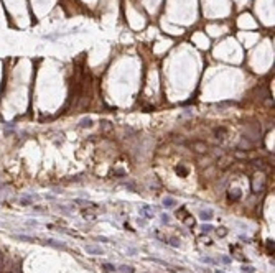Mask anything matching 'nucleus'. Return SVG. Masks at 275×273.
I'll return each instance as SVG.
<instances>
[{"label": "nucleus", "instance_id": "f257e3e1", "mask_svg": "<svg viewBox=\"0 0 275 273\" xmlns=\"http://www.w3.org/2000/svg\"><path fill=\"white\" fill-rule=\"evenodd\" d=\"M232 160H234L232 155H224V156H221L218 160V166L221 168V170H224V168H227L231 163H232Z\"/></svg>", "mask_w": 275, "mask_h": 273}, {"label": "nucleus", "instance_id": "f03ea898", "mask_svg": "<svg viewBox=\"0 0 275 273\" xmlns=\"http://www.w3.org/2000/svg\"><path fill=\"white\" fill-rule=\"evenodd\" d=\"M191 148H193L196 153H199V155H203V153L208 152V145L204 142H193L191 143Z\"/></svg>", "mask_w": 275, "mask_h": 273}, {"label": "nucleus", "instance_id": "7ed1b4c3", "mask_svg": "<svg viewBox=\"0 0 275 273\" xmlns=\"http://www.w3.org/2000/svg\"><path fill=\"white\" fill-rule=\"evenodd\" d=\"M254 145H255L254 142H250V140H247V138L242 136L239 140V143H237V148H239V150H250V148H254Z\"/></svg>", "mask_w": 275, "mask_h": 273}, {"label": "nucleus", "instance_id": "20e7f679", "mask_svg": "<svg viewBox=\"0 0 275 273\" xmlns=\"http://www.w3.org/2000/svg\"><path fill=\"white\" fill-rule=\"evenodd\" d=\"M86 252L89 255H104V248L99 245H86Z\"/></svg>", "mask_w": 275, "mask_h": 273}, {"label": "nucleus", "instance_id": "39448f33", "mask_svg": "<svg viewBox=\"0 0 275 273\" xmlns=\"http://www.w3.org/2000/svg\"><path fill=\"white\" fill-rule=\"evenodd\" d=\"M153 212H155V209H153L152 206H147V204H145V206L140 208V214H142L143 217H147V219H152L153 217Z\"/></svg>", "mask_w": 275, "mask_h": 273}, {"label": "nucleus", "instance_id": "423d86ee", "mask_svg": "<svg viewBox=\"0 0 275 273\" xmlns=\"http://www.w3.org/2000/svg\"><path fill=\"white\" fill-rule=\"evenodd\" d=\"M162 204H163V208L171 209V208H175V206H176V199H175V197H171V196H167V197H163Z\"/></svg>", "mask_w": 275, "mask_h": 273}, {"label": "nucleus", "instance_id": "0eeeda50", "mask_svg": "<svg viewBox=\"0 0 275 273\" xmlns=\"http://www.w3.org/2000/svg\"><path fill=\"white\" fill-rule=\"evenodd\" d=\"M227 135V130H226L224 127H218V128H214V136L216 138H224V136Z\"/></svg>", "mask_w": 275, "mask_h": 273}, {"label": "nucleus", "instance_id": "6e6552de", "mask_svg": "<svg viewBox=\"0 0 275 273\" xmlns=\"http://www.w3.org/2000/svg\"><path fill=\"white\" fill-rule=\"evenodd\" d=\"M247 156H249L247 152H245V150H239V148H236L234 155H232V158H237V160H245Z\"/></svg>", "mask_w": 275, "mask_h": 273}, {"label": "nucleus", "instance_id": "1a4fd4ad", "mask_svg": "<svg viewBox=\"0 0 275 273\" xmlns=\"http://www.w3.org/2000/svg\"><path fill=\"white\" fill-rule=\"evenodd\" d=\"M199 217H201V221H211V219H213V211H211V209L201 211V212H199Z\"/></svg>", "mask_w": 275, "mask_h": 273}, {"label": "nucleus", "instance_id": "9d476101", "mask_svg": "<svg viewBox=\"0 0 275 273\" xmlns=\"http://www.w3.org/2000/svg\"><path fill=\"white\" fill-rule=\"evenodd\" d=\"M92 125V120L89 119V117H84V119H81V122H79V128H89V127Z\"/></svg>", "mask_w": 275, "mask_h": 273}, {"label": "nucleus", "instance_id": "9b49d317", "mask_svg": "<svg viewBox=\"0 0 275 273\" xmlns=\"http://www.w3.org/2000/svg\"><path fill=\"white\" fill-rule=\"evenodd\" d=\"M117 270H119L120 273H135V268L130 267V265H120Z\"/></svg>", "mask_w": 275, "mask_h": 273}, {"label": "nucleus", "instance_id": "f8f14e48", "mask_svg": "<svg viewBox=\"0 0 275 273\" xmlns=\"http://www.w3.org/2000/svg\"><path fill=\"white\" fill-rule=\"evenodd\" d=\"M46 243H48V245H51V247H55V248H66V245H64V243H59V242H56V240H53V239H48V240H46Z\"/></svg>", "mask_w": 275, "mask_h": 273}, {"label": "nucleus", "instance_id": "ddd939ff", "mask_svg": "<svg viewBox=\"0 0 275 273\" xmlns=\"http://www.w3.org/2000/svg\"><path fill=\"white\" fill-rule=\"evenodd\" d=\"M112 123H111V122H102V123H101V130L102 132H111V130H112Z\"/></svg>", "mask_w": 275, "mask_h": 273}, {"label": "nucleus", "instance_id": "4468645a", "mask_svg": "<svg viewBox=\"0 0 275 273\" xmlns=\"http://www.w3.org/2000/svg\"><path fill=\"white\" fill-rule=\"evenodd\" d=\"M102 268H104L106 272H109V273H114L115 270H117V268L114 267L112 263H102Z\"/></svg>", "mask_w": 275, "mask_h": 273}, {"label": "nucleus", "instance_id": "2eb2a0df", "mask_svg": "<svg viewBox=\"0 0 275 273\" xmlns=\"http://www.w3.org/2000/svg\"><path fill=\"white\" fill-rule=\"evenodd\" d=\"M240 270H242L244 273H255V268L250 267V265H242V267H240Z\"/></svg>", "mask_w": 275, "mask_h": 273}, {"label": "nucleus", "instance_id": "dca6fc26", "mask_svg": "<svg viewBox=\"0 0 275 273\" xmlns=\"http://www.w3.org/2000/svg\"><path fill=\"white\" fill-rule=\"evenodd\" d=\"M213 225H209V224H203L201 225V232H204V234H209V232H213Z\"/></svg>", "mask_w": 275, "mask_h": 273}, {"label": "nucleus", "instance_id": "f3484780", "mask_svg": "<svg viewBox=\"0 0 275 273\" xmlns=\"http://www.w3.org/2000/svg\"><path fill=\"white\" fill-rule=\"evenodd\" d=\"M218 262H221V263H224V265H229L231 262H232V260H231L229 257H226V255H221V257H219V260Z\"/></svg>", "mask_w": 275, "mask_h": 273}, {"label": "nucleus", "instance_id": "a211bd4d", "mask_svg": "<svg viewBox=\"0 0 275 273\" xmlns=\"http://www.w3.org/2000/svg\"><path fill=\"white\" fill-rule=\"evenodd\" d=\"M160 221H162V224H170L171 217H170L168 214H162V216H160Z\"/></svg>", "mask_w": 275, "mask_h": 273}, {"label": "nucleus", "instance_id": "6ab92c4d", "mask_svg": "<svg viewBox=\"0 0 275 273\" xmlns=\"http://www.w3.org/2000/svg\"><path fill=\"white\" fill-rule=\"evenodd\" d=\"M170 245H171V247H175V248H178L180 247V240L178 239H170Z\"/></svg>", "mask_w": 275, "mask_h": 273}, {"label": "nucleus", "instance_id": "aec40b11", "mask_svg": "<svg viewBox=\"0 0 275 273\" xmlns=\"http://www.w3.org/2000/svg\"><path fill=\"white\" fill-rule=\"evenodd\" d=\"M201 262H204V263H209V265H214L216 263V260H213L211 257H203L201 258Z\"/></svg>", "mask_w": 275, "mask_h": 273}, {"label": "nucleus", "instance_id": "412c9836", "mask_svg": "<svg viewBox=\"0 0 275 273\" xmlns=\"http://www.w3.org/2000/svg\"><path fill=\"white\" fill-rule=\"evenodd\" d=\"M114 174H117V178H124L125 176V171H124V170H115Z\"/></svg>", "mask_w": 275, "mask_h": 273}, {"label": "nucleus", "instance_id": "4be33fe9", "mask_svg": "<svg viewBox=\"0 0 275 273\" xmlns=\"http://www.w3.org/2000/svg\"><path fill=\"white\" fill-rule=\"evenodd\" d=\"M226 234H227V230H226L224 227H221V230H218V235H219V237H224Z\"/></svg>", "mask_w": 275, "mask_h": 273}, {"label": "nucleus", "instance_id": "5701e85b", "mask_svg": "<svg viewBox=\"0 0 275 273\" xmlns=\"http://www.w3.org/2000/svg\"><path fill=\"white\" fill-rule=\"evenodd\" d=\"M127 253H130V255H135V253H137V248L129 247V248H127Z\"/></svg>", "mask_w": 275, "mask_h": 273}, {"label": "nucleus", "instance_id": "b1692460", "mask_svg": "<svg viewBox=\"0 0 275 273\" xmlns=\"http://www.w3.org/2000/svg\"><path fill=\"white\" fill-rule=\"evenodd\" d=\"M137 224H138V225H145L147 222H145V219H140V217H138V219H137Z\"/></svg>", "mask_w": 275, "mask_h": 273}, {"label": "nucleus", "instance_id": "393cba45", "mask_svg": "<svg viewBox=\"0 0 275 273\" xmlns=\"http://www.w3.org/2000/svg\"><path fill=\"white\" fill-rule=\"evenodd\" d=\"M97 240H101V242H109V239H107V237H101V235L97 237Z\"/></svg>", "mask_w": 275, "mask_h": 273}, {"label": "nucleus", "instance_id": "a878e982", "mask_svg": "<svg viewBox=\"0 0 275 273\" xmlns=\"http://www.w3.org/2000/svg\"><path fill=\"white\" fill-rule=\"evenodd\" d=\"M216 273H224V272H221V270H216Z\"/></svg>", "mask_w": 275, "mask_h": 273}, {"label": "nucleus", "instance_id": "bb28decb", "mask_svg": "<svg viewBox=\"0 0 275 273\" xmlns=\"http://www.w3.org/2000/svg\"><path fill=\"white\" fill-rule=\"evenodd\" d=\"M7 273H13V272H7Z\"/></svg>", "mask_w": 275, "mask_h": 273}]
</instances>
